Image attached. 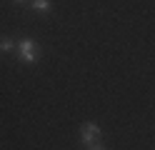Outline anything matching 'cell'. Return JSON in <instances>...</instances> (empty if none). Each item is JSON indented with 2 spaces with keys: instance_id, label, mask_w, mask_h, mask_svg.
<instances>
[{
  "instance_id": "1",
  "label": "cell",
  "mask_w": 155,
  "mask_h": 150,
  "mask_svg": "<svg viewBox=\"0 0 155 150\" xmlns=\"http://www.w3.org/2000/svg\"><path fill=\"white\" fill-rule=\"evenodd\" d=\"M80 140H83L88 148H90V145H98V143H100V128L95 125V123H85V125L80 128Z\"/></svg>"
},
{
  "instance_id": "2",
  "label": "cell",
  "mask_w": 155,
  "mask_h": 150,
  "mask_svg": "<svg viewBox=\"0 0 155 150\" xmlns=\"http://www.w3.org/2000/svg\"><path fill=\"white\" fill-rule=\"evenodd\" d=\"M40 58V48L33 40H20V60L23 63H35Z\"/></svg>"
},
{
  "instance_id": "3",
  "label": "cell",
  "mask_w": 155,
  "mask_h": 150,
  "mask_svg": "<svg viewBox=\"0 0 155 150\" xmlns=\"http://www.w3.org/2000/svg\"><path fill=\"white\" fill-rule=\"evenodd\" d=\"M33 8L40 10V13H48L50 10V0H33Z\"/></svg>"
},
{
  "instance_id": "4",
  "label": "cell",
  "mask_w": 155,
  "mask_h": 150,
  "mask_svg": "<svg viewBox=\"0 0 155 150\" xmlns=\"http://www.w3.org/2000/svg\"><path fill=\"white\" fill-rule=\"evenodd\" d=\"M0 50H3V53H10V50H15V43H13V40H0Z\"/></svg>"
},
{
  "instance_id": "5",
  "label": "cell",
  "mask_w": 155,
  "mask_h": 150,
  "mask_svg": "<svg viewBox=\"0 0 155 150\" xmlns=\"http://www.w3.org/2000/svg\"><path fill=\"white\" fill-rule=\"evenodd\" d=\"M88 150H103V148H100V143H98V145H90Z\"/></svg>"
},
{
  "instance_id": "6",
  "label": "cell",
  "mask_w": 155,
  "mask_h": 150,
  "mask_svg": "<svg viewBox=\"0 0 155 150\" xmlns=\"http://www.w3.org/2000/svg\"><path fill=\"white\" fill-rule=\"evenodd\" d=\"M15 3H25V0H15Z\"/></svg>"
}]
</instances>
